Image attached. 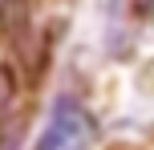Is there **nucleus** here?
<instances>
[{"label":"nucleus","instance_id":"20e7f679","mask_svg":"<svg viewBox=\"0 0 154 150\" xmlns=\"http://www.w3.org/2000/svg\"><path fill=\"white\" fill-rule=\"evenodd\" d=\"M138 12H154V0H138Z\"/></svg>","mask_w":154,"mask_h":150},{"label":"nucleus","instance_id":"f257e3e1","mask_svg":"<svg viewBox=\"0 0 154 150\" xmlns=\"http://www.w3.org/2000/svg\"><path fill=\"white\" fill-rule=\"evenodd\" d=\"M89 138H93V122L85 118V110L77 102L65 97L53 110V122H49V130H45L37 150H85Z\"/></svg>","mask_w":154,"mask_h":150},{"label":"nucleus","instance_id":"7ed1b4c3","mask_svg":"<svg viewBox=\"0 0 154 150\" xmlns=\"http://www.w3.org/2000/svg\"><path fill=\"white\" fill-rule=\"evenodd\" d=\"M8 97H12V73H8V69H0V110L8 106Z\"/></svg>","mask_w":154,"mask_h":150},{"label":"nucleus","instance_id":"f03ea898","mask_svg":"<svg viewBox=\"0 0 154 150\" xmlns=\"http://www.w3.org/2000/svg\"><path fill=\"white\" fill-rule=\"evenodd\" d=\"M0 24H4V32H24L29 0H0Z\"/></svg>","mask_w":154,"mask_h":150}]
</instances>
